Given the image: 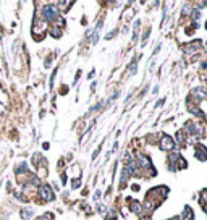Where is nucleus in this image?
Here are the masks:
<instances>
[{
  "mask_svg": "<svg viewBox=\"0 0 207 220\" xmlns=\"http://www.w3.org/2000/svg\"><path fill=\"white\" fill-rule=\"evenodd\" d=\"M42 13H44V18L47 21L54 20L55 16H57V10H55L54 7H44V10H42Z\"/></svg>",
  "mask_w": 207,
  "mask_h": 220,
  "instance_id": "f257e3e1",
  "label": "nucleus"
},
{
  "mask_svg": "<svg viewBox=\"0 0 207 220\" xmlns=\"http://www.w3.org/2000/svg\"><path fill=\"white\" fill-rule=\"evenodd\" d=\"M41 196L44 199H47V201H50V199H54V196L50 194V189H49V186H42L41 188Z\"/></svg>",
  "mask_w": 207,
  "mask_h": 220,
  "instance_id": "f03ea898",
  "label": "nucleus"
}]
</instances>
